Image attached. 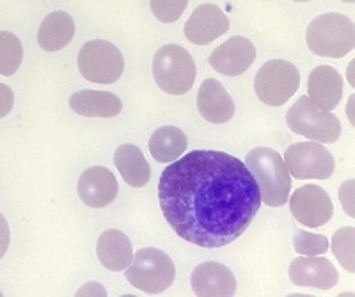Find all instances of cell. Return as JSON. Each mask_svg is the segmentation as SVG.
Returning a JSON list of instances; mask_svg holds the SVG:
<instances>
[{"instance_id": "6da1fadb", "label": "cell", "mask_w": 355, "mask_h": 297, "mask_svg": "<svg viewBox=\"0 0 355 297\" xmlns=\"http://www.w3.org/2000/svg\"><path fill=\"white\" fill-rule=\"evenodd\" d=\"M158 200L171 228L206 249L240 239L263 203L245 162L218 150H194L169 164L158 182Z\"/></svg>"}, {"instance_id": "7a4b0ae2", "label": "cell", "mask_w": 355, "mask_h": 297, "mask_svg": "<svg viewBox=\"0 0 355 297\" xmlns=\"http://www.w3.org/2000/svg\"><path fill=\"white\" fill-rule=\"evenodd\" d=\"M245 166L258 182L263 203L272 208L286 205L291 192V175L277 151L266 146L254 148L247 153Z\"/></svg>"}, {"instance_id": "3957f363", "label": "cell", "mask_w": 355, "mask_h": 297, "mask_svg": "<svg viewBox=\"0 0 355 297\" xmlns=\"http://www.w3.org/2000/svg\"><path fill=\"white\" fill-rule=\"evenodd\" d=\"M306 41L315 56L341 59L354 50V22L341 12H325L311 22L306 31Z\"/></svg>"}, {"instance_id": "277c9868", "label": "cell", "mask_w": 355, "mask_h": 297, "mask_svg": "<svg viewBox=\"0 0 355 297\" xmlns=\"http://www.w3.org/2000/svg\"><path fill=\"white\" fill-rule=\"evenodd\" d=\"M125 276L132 287L150 296L166 292L174 283L176 267L167 253L157 248L139 249L125 269Z\"/></svg>"}, {"instance_id": "5b68a950", "label": "cell", "mask_w": 355, "mask_h": 297, "mask_svg": "<svg viewBox=\"0 0 355 297\" xmlns=\"http://www.w3.org/2000/svg\"><path fill=\"white\" fill-rule=\"evenodd\" d=\"M198 68L189 52L180 45H164L153 58V77L167 94H185L192 90Z\"/></svg>"}, {"instance_id": "8992f818", "label": "cell", "mask_w": 355, "mask_h": 297, "mask_svg": "<svg viewBox=\"0 0 355 297\" xmlns=\"http://www.w3.org/2000/svg\"><path fill=\"white\" fill-rule=\"evenodd\" d=\"M286 125L295 134L316 141L336 143L341 137V123L332 112L316 109L307 96H300L286 112Z\"/></svg>"}, {"instance_id": "52a82bcc", "label": "cell", "mask_w": 355, "mask_h": 297, "mask_svg": "<svg viewBox=\"0 0 355 297\" xmlns=\"http://www.w3.org/2000/svg\"><path fill=\"white\" fill-rule=\"evenodd\" d=\"M300 86L297 66L284 59H272L258 69L254 77V91L259 102L279 107L286 103Z\"/></svg>"}, {"instance_id": "ba28073f", "label": "cell", "mask_w": 355, "mask_h": 297, "mask_svg": "<svg viewBox=\"0 0 355 297\" xmlns=\"http://www.w3.org/2000/svg\"><path fill=\"white\" fill-rule=\"evenodd\" d=\"M78 69L82 77L96 84H114L125 71L121 50L105 40L87 41L78 52Z\"/></svg>"}, {"instance_id": "9c48e42d", "label": "cell", "mask_w": 355, "mask_h": 297, "mask_svg": "<svg viewBox=\"0 0 355 297\" xmlns=\"http://www.w3.org/2000/svg\"><path fill=\"white\" fill-rule=\"evenodd\" d=\"M288 171L297 180H327L336 169L334 155L322 143H295L284 153Z\"/></svg>"}, {"instance_id": "30bf717a", "label": "cell", "mask_w": 355, "mask_h": 297, "mask_svg": "<svg viewBox=\"0 0 355 297\" xmlns=\"http://www.w3.org/2000/svg\"><path fill=\"white\" fill-rule=\"evenodd\" d=\"M291 216L309 228H320L332 217V201L318 185H302L290 198Z\"/></svg>"}, {"instance_id": "8fae6325", "label": "cell", "mask_w": 355, "mask_h": 297, "mask_svg": "<svg viewBox=\"0 0 355 297\" xmlns=\"http://www.w3.org/2000/svg\"><path fill=\"white\" fill-rule=\"evenodd\" d=\"M256 61V49L252 41L242 36H233L214 50L208 58V65L220 75L239 77L245 74Z\"/></svg>"}, {"instance_id": "7c38bea8", "label": "cell", "mask_w": 355, "mask_h": 297, "mask_svg": "<svg viewBox=\"0 0 355 297\" xmlns=\"http://www.w3.org/2000/svg\"><path fill=\"white\" fill-rule=\"evenodd\" d=\"M77 192L82 203L91 208L109 207L116 200L119 185L112 173L103 166L87 167L77 183Z\"/></svg>"}, {"instance_id": "4fadbf2b", "label": "cell", "mask_w": 355, "mask_h": 297, "mask_svg": "<svg viewBox=\"0 0 355 297\" xmlns=\"http://www.w3.org/2000/svg\"><path fill=\"white\" fill-rule=\"evenodd\" d=\"M230 31V18L215 4H201L185 24V37L194 45H208Z\"/></svg>"}, {"instance_id": "5bb4252c", "label": "cell", "mask_w": 355, "mask_h": 297, "mask_svg": "<svg viewBox=\"0 0 355 297\" xmlns=\"http://www.w3.org/2000/svg\"><path fill=\"white\" fill-rule=\"evenodd\" d=\"M190 285L198 297H231L239 289L231 269L217 262L199 264L190 278Z\"/></svg>"}, {"instance_id": "9a60e30c", "label": "cell", "mask_w": 355, "mask_h": 297, "mask_svg": "<svg viewBox=\"0 0 355 297\" xmlns=\"http://www.w3.org/2000/svg\"><path fill=\"white\" fill-rule=\"evenodd\" d=\"M291 283L297 287H313L318 290H331L338 283V271L334 264L320 257L295 258L288 269Z\"/></svg>"}, {"instance_id": "2e32d148", "label": "cell", "mask_w": 355, "mask_h": 297, "mask_svg": "<svg viewBox=\"0 0 355 297\" xmlns=\"http://www.w3.org/2000/svg\"><path fill=\"white\" fill-rule=\"evenodd\" d=\"M307 98L318 110L331 112L343 94V78L332 66H318L307 78Z\"/></svg>"}, {"instance_id": "e0dca14e", "label": "cell", "mask_w": 355, "mask_h": 297, "mask_svg": "<svg viewBox=\"0 0 355 297\" xmlns=\"http://www.w3.org/2000/svg\"><path fill=\"white\" fill-rule=\"evenodd\" d=\"M199 114L208 123L222 125L234 116V102L226 87L215 78H206L198 91Z\"/></svg>"}, {"instance_id": "ac0fdd59", "label": "cell", "mask_w": 355, "mask_h": 297, "mask_svg": "<svg viewBox=\"0 0 355 297\" xmlns=\"http://www.w3.org/2000/svg\"><path fill=\"white\" fill-rule=\"evenodd\" d=\"M96 255L103 267L121 273L133 260L132 242L121 230H107L98 239Z\"/></svg>"}, {"instance_id": "d6986e66", "label": "cell", "mask_w": 355, "mask_h": 297, "mask_svg": "<svg viewBox=\"0 0 355 297\" xmlns=\"http://www.w3.org/2000/svg\"><path fill=\"white\" fill-rule=\"evenodd\" d=\"M69 107L73 112L85 118H114L121 112L123 103L116 94L109 91L84 90L71 94Z\"/></svg>"}, {"instance_id": "ffe728a7", "label": "cell", "mask_w": 355, "mask_h": 297, "mask_svg": "<svg viewBox=\"0 0 355 297\" xmlns=\"http://www.w3.org/2000/svg\"><path fill=\"white\" fill-rule=\"evenodd\" d=\"M75 36V22L64 11H53L44 18L37 31V43L46 52H57L71 43Z\"/></svg>"}, {"instance_id": "44dd1931", "label": "cell", "mask_w": 355, "mask_h": 297, "mask_svg": "<svg viewBox=\"0 0 355 297\" xmlns=\"http://www.w3.org/2000/svg\"><path fill=\"white\" fill-rule=\"evenodd\" d=\"M114 164L130 187H144L151 178V167L135 144H121L114 153Z\"/></svg>"}, {"instance_id": "7402d4cb", "label": "cell", "mask_w": 355, "mask_h": 297, "mask_svg": "<svg viewBox=\"0 0 355 297\" xmlns=\"http://www.w3.org/2000/svg\"><path fill=\"white\" fill-rule=\"evenodd\" d=\"M187 146H189V141H187L185 132L174 125L160 126L150 137L151 157L162 164H171L182 159Z\"/></svg>"}, {"instance_id": "603a6c76", "label": "cell", "mask_w": 355, "mask_h": 297, "mask_svg": "<svg viewBox=\"0 0 355 297\" xmlns=\"http://www.w3.org/2000/svg\"><path fill=\"white\" fill-rule=\"evenodd\" d=\"M24 59V46L15 34L2 31L0 33V74L2 77H11L17 74Z\"/></svg>"}, {"instance_id": "cb8c5ba5", "label": "cell", "mask_w": 355, "mask_h": 297, "mask_svg": "<svg viewBox=\"0 0 355 297\" xmlns=\"http://www.w3.org/2000/svg\"><path fill=\"white\" fill-rule=\"evenodd\" d=\"M354 249H355V230L354 226H345L339 228L334 233L332 239V253L341 264V267L347 269L348 273L355 271V258H354Z\"/></svg>"}, {"instance_id": "d4e9b609", "label": "cell", "mask_w": 355, "mask_h": 297, "mask_svg": "<svg viewBox=\"0 0 355 297\" xmlns=\"http://www.w3.org/2000/svg\"><path fill=\"white\" fill-rule=\"evenodd\" d=\"M293 248L302 257H320L329 251V240L325 235L309 233L306 230H295Z\"/></svg>"}, {"instance_id": "484cf974", "label": "cell", "mask_w": 355, "mask_h": 297, "mask_svg": "<svg viewBox=\"0 0 355 297\" xmlns=\"http://www.w3.org/2000/svg\"><path fill=\"white\" fill-rule=\"evenodd\" d=\"M150 6L157 20L164 24H173L182 17L189 2L187 0H153Z\"/></svg>"}, {"instance_id": "4316f807", "label": "cell", "mask_w": 355, "mask_h": 297, "mask_svg": "<svg viewBox=\"0 0 355 297\" xmlns=\"http://www.w3.org/2000/svg\"><path fill=\"white\" fill-rule=\"evenodd\" d=\"M354 187H355V180H347V182L341 185L339 189V201L343 205L345 214H348L350 217L355 216L354 210Z\"/></svg>"}, {"instance_id": "83f0119b", "label": "cell", "mask_w": 355, "mask_h": 297, "mask_svg": "<svg viewBox=\"0 0 355 297\" xmlns=\"http://www.w3.org/2000/svg\"><path fill=\"white\" fill-rule=\"evenodd\" d=\"M82 296H101V297H107V292L105 289L100 285V283H87V285H84L82 289H78L77 292V297H82Z\"/></svg>"}, {"instance_id": "f1b7e54d", "label": "cell", "mask_w": 355, "mask_h": 297, "mask_svg": "<svg viewBox=\"0 0 355 297\" xmlns=\"http://www.w3.org/2000/svg\"><path fill=\"white\" fill-rule=\"evenodd\" d=\"M0 90H2V118H6L12 107V93H11V90L6 86V84H2V86H0Z\"/></svg>"}, {"instance_id": "f546056e", "label": "cell", "mask_w": 355, "mask_h": 297, "mask_svg": "<svg viewBox=\"0 0 355 297\" xmlns=\"http://www.w3.org/2000/svg\"><path fill=\"white\" fill-rule=\"evenodd\" d=\"M352 105H354V98H350V109H347V112L350 110V121H352V125H354V118H352Z\"/></svg>"}]
</instances>
